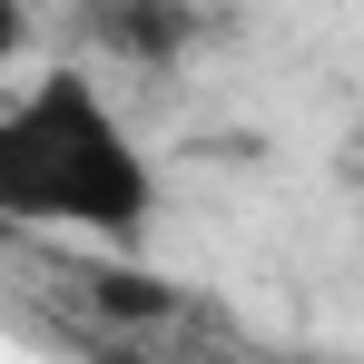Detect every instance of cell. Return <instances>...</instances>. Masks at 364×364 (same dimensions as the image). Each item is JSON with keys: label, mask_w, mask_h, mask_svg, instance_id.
I'll return each mask as SVG.
<instances>
[{"label": "cell", "mask_w": 364, "mask_h": 364, "mask_svg": "<svg viewBox=\"0 0 364 364\" xmlns=\"http://www.w3.org/2000/svg\"><path fill=\"white\" fill-rule=\"evenodd\" d=\"M0 217L99 246H148L158 227V168L79 60H50L0 109Z\"/></svg>", "instance_id": "obj_1"}]
</instances>
